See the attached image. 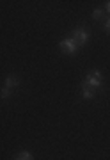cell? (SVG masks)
<instances>
[{
	"instance_id": "obj_1",
	"label": "cell",
	"mask_w": 110,
	"mask_h": 160,
	"mask_svg": "<svg viewBox=\"0 0 110 160\" xmlns=\"http://www.w3.org/2000/svg\"><path fill=\"white\" fill-rule=\"evenodd\" d=\"M84 86L91 87V89H99V87H101V73H99L98 69L89 71V73H87L85 82H84Z\"/></svg>"
},
{
	"instance_id": "obj_2",
	"label": "cell",
	"mask_w": 110,
	"mask_h": 160,
	"mask_svg": "<svg viewBox=\"0 0 110 160\" xmlns=\"http://www.w3.org/2000/svg\"><path fill=\"white\" fill-rule=\"evenodd\" d=\"M71 39L75 41L76 45H78V48H80V46H84L87 43V39H89V32H87L85 29H75L73 30V34H71Z\"/></svg>"
},
{
	"instance_id": "obj_3",
	"label": "cell",
	"mask_w": 110,
	"mask_h": 160,
	"mask_svg": "<svg viewBox=\"0 0 110 160\" xmlns=\"http://www.w3.org/2000/svg\"><path fill=\"white\" fill-rule=\"evenodd\" d=\"M59 46H60V50H62L64 53H69V55L76 53V50H78V45H76L75 41L71 39V38H68V39H62L60 43H59Z\"/></svg>"
},
{
	"instance_id": "obj_4",
	"label": "cell",
	"mask_w": 110,
	"mask_h": 160,
	"mask_svg": "<svg viewBox=\"0 0 110 160\" xmlns=\"http://www.w3.org/2000/svg\"><path fill=\"white\" fill-rule=\"evenodd\" d=\"M18 86V78L14 77V75H7V78H6V87L7 89H14V87Z\"/></svg>"
},
{
	"instance_id": "obj_5",
	"label": "cell",
	"mask_w": 110,
	"mask_h": 160,
	"mask_svg": "<svg viewBox=\"0 0 110 160\" xmlns=\"http://www.w3.org/2000/svg\"><path fill=\"white\" fill-rule=\"evenodd\" d=\"M82 96L85 98V100H91V98H94V89L84 86V89H82Z\"/></svg>"
},
{
	"instance_id": "obj_6",
	"label": "cell",
	"mask_w": 110,
	"mask_h": 160,
	"mask_svg": "<svg viewBox=\"0 0 110 160\" xmlns=\"http://www.w3.org/2000/svg\"><path fill=\"white\" fill-rule=\"evenodd\" d=\"M16 160H34V157H32V153H29V151H22V153L16 157Z\"/></svg>"
},
{
	"instance_id": "obj_7",
	"label": "cell",
	"mask_w": 110,
	"mask_h": 160,
	"mask_svg": "<svg viewBox=\"0 0 110 160\" xmlns=\"http://www.w3.org/2000/svg\"><path fill=\"white\" fill-rule=\"evenodd\" d=\"M101 16H103V11H101V9H94V11H93V18H94V20H99Z\"/></svg>"
},
{
	"instance_id": "obj_8",
	"label": "cell",
	"mask_w": 110,
	"mask_h": 160,
	"mask_svg": "<svg viewBox=\"0 0 110 160\" xmlns=\"http://www.w3.org/2000/svg\"><path fill=\"white\" fill-rule=\"evenodd\" d=\"M0 96H2V98H9V96H11V89H7V87H4V89L0 91Z\"/></svg>"
},
{
	"instance_id": "obj_9",
	"label": "cell",
	"mask_w": 110,
	"mask_h": 160,
	"mask_svg": "<svg viewBox=\"0 0 110 160\" xmlns=\"http://www.w3.org/2000/svg\"><path fill=\"white\" fill-rule=\"evenodd\" d=\"M105 30H107V34H110V18H107V22H105Z\"/></svg>"
},
{
	"instance_id": "obj_10",
	"label": "cell",
	"mask_w": 110,
	"mask_h": 160,
	"mask_svg": "<svg viewBox=\"0 0 110 160\" xmlns=\"http://www.w3.org/2000/svg\"><path fill=\"white\" fill-rule=\"evenodd\" d=\"M107 11L110 12V2H107Z\"/></svg>"
}]
</instances>
